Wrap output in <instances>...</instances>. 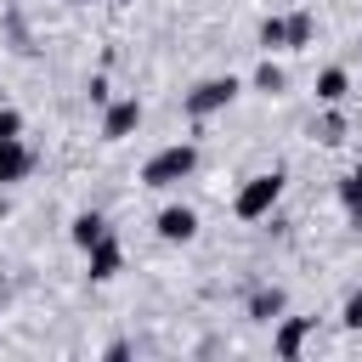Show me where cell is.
Returning <instances> with one entry per match:
<instances>
[{
	"instance_id": "1",
	"label": "cell",
	"mask_w": 362,
	"mask_h": 362,
	"mask_svg": "<svg viewBox=\"0 0 362 362\" xmlns=\"http://www.w3.org/2000/svg\"><path fill=\"white\" fill-rule=\"evenodd\" d=\"M198 175V141H164L158 153H147L141 164V187L147 192H175L181 181Z\"/></svg>"
},
{
	"instance_id": "2",
	"label": "cell",
	"mask_w": 362,
	"mask_h": 362,
	"mask_svg": "<svg viewBox=\"0 0 362 362\" xmlns=\"http://www.w3.org/2000/svg\"><path fill=\"white\" fill-rule=\"evenodd\" d=\"M283 187H288V175L283 170H260V175H249L238 192H232V215L238 221H272L277 215V204H283Z\"/></svg>"
},
{
	"instance_id": "3",
	"label": "cell",
	"mask_w": 362,
	"mask_h": 362,
	"mask_svg": "<svg viewBox=\"0 0 362 362\" xmlns=\"http://www.w3.org/2000/svg\"><path fill=\"white\" fill-rule=\"evenodd\" d=\"M238 96H243V79H238V74H209V79H198L192 90H181V113H187L192 124H204V119L226 113Z\"/></svg>"
},
{
	"instance_id": "4",
	"label": "cell",
	"mask_w": 362,
	"mask_h": 362,
	"mask_svg": "<svg viewBox=\"0 0 362 362\" xmlns=\"http://www.w3.org/2000/svg\"><path fill=\"white\" fill-rule=\"evenodd\" d=\"M153 232H158V243L181 249V243H192V238H198V209H192V204H181V198H170V204L153 215Z\"/></svg>"
},
{
	"instance_id": "5",
	"label": "cell",
	"mask_w": 362,
	"mask_h": 362,
	"mask_svg": "<svg viewBox=\"0 0 362 362\" xmlns=\"http://www.w3.org/2000/svg\"><path fill=\"white\" fill-rule=\"evenodd\" d=\"M141 119H147L141 96H113V102L102 107V141H130V136L141 130Z\"/></svg>"
},
{
	"instance_id": "6",
	"label": "cell",
	"mask_w": 362,
	"mask_h": 362,
	"mask_svg": "<svg viewBox=\"0 0 362 362\" xmlns=\"http://www.w3.org/2000/svg\"><path fill=\"white\" fill-rule=\"evenodd\" d=\"M283 311H288V288H283V283H249V288H243V317H249V322H266V328H272Z\"/></svg>"
},
{
	"instance_id": "7",
	"label": "cell",
	"mask_w": 362,
	"mask_h": 362,
	"mask_svg": "<svg viewBox=\"0 0 362 362\" xmlns=\"http://www.w3.org/2000/svg\"><path fill=\"white\" fill-rule=\"evenodd\" d=\"M311 328H317V317H288V311H283V317L272 322V351H277L283 362H294V356L305 351V339H311Z\"/></svg>"
},
{
	"instance_id": "8",
	"label": "cell",
	"mask_w": 362,
	"mask_h": 362,
	"mask_svg": "<svg viewBox=\"0 0 362 362\" xmlns=\"http://www.w3.org/2000/svg\"><path fill=\"white\" fill-rule=\"evenodd\" d=\"M34 147L23 141V136H0V187H17V181H28L34 175Z\"/></svg>"
},
{
	"instance_id": "9",
	"label": "cell",
	"mask_w": 362,
	"mask_h": 362,
	"mask_svg": "<svg viewBox=\"0 0 362 362\" xmlns=\"http://www.w3.org/2000/svg\"><path fill=\"white\" fill-rule=\"evenodd\" d=\"M119 272H124V243L107 232L96 249H85V277H90V283H113Z\"/></svg>"
},
{
	"instance_id": "10",
	"label": "cell",
	"mask_w": 362,
	"mask_h": 362,
	"mask_svg": "<svg viewBox=\"0 0 362 362\" xmlns=\"http://www.w3.org/2000/svg\"><path fill=\"white\" fill-rule=\"evenodd\" d=\"M311 96H317V107H345V96H351V74H345L339 62H328V68L311 79Z\"/></svg>"
},
{
	"instance_id": "11",
	"label": "cell",
	"mask_w": 362,
	"mask_h": 362,
	"mask_svg": "<svg viewBox=\"0 0 362 362\" xmlns=\"http://www.w3.org/2000/svg\"><path fill=\"white\" fill-rule=\"evenodd\" d=\"M107 232H113V226H107V215H102V209H79V215L68 221V243H74L79 255H85V249H96Z\"/></svg>"
},
{
	"instance_id": "12",
	"label": "cell",
	"mask_w": 362,
	"mask_h": 362,
	"mask_svg": "<svg viewBox=\"0 0 362 362\" xmlns=\"http://www.w3.org/2000/svg\"><path fill=\"white\" fill-rule=\"evenodd\" d=\"M345 130H351L345 107H317V119H311V141H317V147H339Z\"/></svg>"
},
{
	"instance_id": "13",
	"label": "cell",
	"mask_w": 362,
	"mask_h": 362,
	"mask_svg": "<svg viewBox=\"0 0 362 362\" xmlns=\"http://www.w3.org/2000/svg\"><path fill=\"white\" fill-rule=\"evenodd\" d=\"M283 23H288V51H311V45H317V11H311V6L283 11Z\"/></svg>"
},
{
	"instance_id": "14",
	"label": "cell",
	"mask_w": 362,
	"mask_h": 362,
	"mask_svg": "<svg viewBox=\"0 0 362 362\" xmlns=\"http://www.w3.org/2000/svg\"><path fill=\"white\" fill-rule=\"evenodd\" d=\"M249 90H255V96H283V90H288V68L272 62V57H260L255 74H249Z\"/></svg>"
},
{
	"instance_id": "15",
	"label": "cell",
	"mask_w": 362,
	"mask_h": 362,
	"mask_svg": "<svg viewBox=\"0 0 362 362\" xmlns=\"http://www.w3.org/2000/svg\"><path fill=\"white\" fill-rule=\"evenodd\" d=\"M255 45H260V57H277V51H288V23H283V11H266V17H260V28H255Z\"/></svg>"
},
{
	"instance_id": "16",
	"label": "cell",
	"mask_w": 362,
	"mask_h": 362,
	"mask_svg": "<svg viewBox=\"0 0 362 362\" xmlns=\"http://www.w3.org/2000/svg\"><path fill=\"white\" fill-rule=\"evenodd\" d=\"M0 28H6V40H11V51H17V57H34V34H28V23H23V11H17V6H6Z\"/></svg>"
},
{
	"instance_id": "17",
	"label": "cell",
	"mask_w": 362,
	"mask_h": 362,
	"mask_svg": "<svg viewBox=\"0 0 362 362\" xmlns=\"http://www.w3.org/2000/svg\"><path fill=\"white\" fill-rule=\"evenodd\" d=\"M339 328H351V334H362V283L339 300Z\"/></svg>"
},
{
	"instance_id": "18",
	"label": "cell",
	"mask_w": 362,
	"mask_h": 362,
	"mask_svg": "<svg viewBox=\"0 0 362 362\" xmlns=\"http://www.w3.org/2000/svg\"><path fill=\"white\" fill-rule=\"evenodd\" d=\"M85 102H90L96 113L113 102V85H107V74H90V79H85Z\"/></svg>"
},
{
	"instance_id": "19",
	"label": "cell",
	"mask_w": 362,
	"mask_h": 362,
	"mask_svg": "<svg viewBox=\"0 0 362 362\" xmlns=\"http://www.w3.org/2000/svg\"><path fill=\"white\" fill-rule=\"evenodd\" d=\"M339 204H345V209H351V204H362V158H356V164H351V175L339 181Z\"/></svg>"
},
{
	"instance_id": "20",
	"label": "cell",
	"mask_w": 362,
	"mask_h": 362,
	"mask_svg": "<svg viewBox=\"0 0 362 362\" xmlns=\"http://www.w3.org/2000/svg\"><path fill=\"white\" fill-rule=\"evenodd\" d=\"M0 136H23V113L0 102Z\"/></svg>"
},
{
	"instance_id": "21",
	"label": "cell",
	"mask_w": 362,
	"mask_h": 362,
	"mask_svg": "<svg viewBox=\"0 0 362 362\" xmlns=\"http://www.w3.org/2000/svg\"><path fill=\"white\" fill-rule=\"evenodd\" d=\"M130 351H136V345H130V339H113V345H107V351H102V356H107V362H124V356H130Z\"/></svg>"
},
{
	"instance_id": "22",
	"label": "cell",
	"mask_w": 362,
	"mask_h": 362,
	"mask_svg": "<svg viewBox=\"0 0 362 362\" xmlns=\"http://www.w3.org/2000/svg\"><path fill=\"white\" fill-rule=\"evenodd\" d=\"M345 215H351V232H362V204H351Z\"/></svg>"
},
{
	"instance_id": "23",
	"label": "cell",
	"mask_w": 362,
	"mask_h": 362,
	"mask_svg": "<svg viewBox=\"0 0 362 362\" xmlns=\"http://www.w3.org/2000/svg\"><path fill=\"white\" fill-rule=\"evenodd\" d=\"M6 209H11V204H6V187H0V215H6Z\"/></svg>"
},
{
	"instance_id": "24",
	"label": "cell",
	"mask_w": 362,
	"mask_h": 362,
	"mask_svg": "<svg viewBox=\"0 0 362 362\" xmlns=\"http://www.w3.org/2000/svg\"><path fill=\"white\" fill-rule=\"evenodd\" d=\"M68 6H96V0H68Z\"/></svg>"
},
{
	"instance_id": "25",
	"label": "cell",
	"mask_w": 362,
	"mask_h": 362,
	"mask_svg": "<svg viewBox=\"0 0 362 362\" xmlns=\"http://www.w3.org/2000/svg\"><path fill=\"white\" fill-rule=\"evenodd\" d=\"M113 6H130V0H113Z\"/></svg>"
},
{
	"instance_id": "26",
	"label": "cell",
	"mask_w": 362,
	"mask_h": 362,
	"mask_svg": "<svg viewBox=\"0 0 362 362\" xmlns=\"http://www.w3.org/2000/svg\"><path fill=\"white\" fill-rule=\"evenodd\" d=\"M356 51H362V40H356Z\"/></svg>"
}]
</instances>
